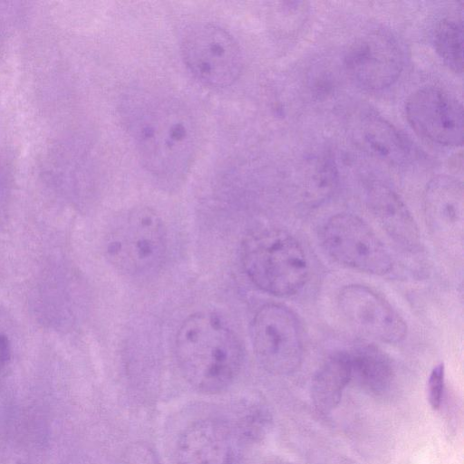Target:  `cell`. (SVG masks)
Returning a JSON list of instances; mask_svg holds the SVG:
<instances>
[{
	"mask_svg": "<svg viewBox=\"0 0 464 464\" xmlns=\"http://www.w3.org/2000/svg\"><path fill=\"white\" fill-rule=\"evenodd\" d=\"M120 115L144 170L163 187L184 181L198 146L197 123L187 106L169 94L135 92L121 102Z\"/></svg>",
	"mask_w": 464,
	"mask_h": 464,
	"instance_id": "obj_1",
	"label": "cell"
},
{
	"mask_svg": "<svg viewBox=\"0 0 464 464\" xmlns=\"http://www.w3.org/2000/svg\"><path fill=\"white\" fill-rule=\"evenodd\" d=\"M175 353L184 378L205 393L227 388L243 362L237 335L218 315L206 312L184 320L176 335Z\"/></svg>",
	"mask_w": 464,
	"mask_h": 464,
	"instance_id": "obj_2",
	"label": "cell"
},
{
	"mask_svg": "<svg viewBox=\"0 0 464 464\" xmlns=\"http://www.w3.org/2000/svg\"><path fill=\"white\" fill-rule=\"evenodd\" d=\"M110 263L135 280L148 279L161 268L167 235L160 217L150 208L137 206L120 214L105 240Z\"/></svg>",
	"mask_w": 464,
	"mask_h": 464,
	"instance_id": "obj_3",
	"label": "cell"
},
{
	"mask_svg": "<svg viewBox=\"0 0 464 464\" xmlns=\"http://www.w3.org/2000/svg\"><path fill=\"white\" fill-rule=\"evenodd\" d=\"M242 263L249 279L268 294L297 293L308 277V263L298 241L288 232L266 227L249 234L242 245Z\"/></svg>",
	"mask_w": 464,
	"mask_h": 464,
	"instance_id": "obj_4",
	"label": "cell"
},
{
	"mask_svg": "<svg viewBox=\"0 0 464 464\" xmlns=\"http://www.w3.org/2000/svg\"><path fill=\"white\" fill-rule=\"evenodd\" d=\"M180 54L188 71L210 88L231 86L243 70L238 42L227 29L212 23H200L188 29L180 41Z\"/></svg>",
	"mask_w": 464,
	"mask_h": 464,
	"instance_id": "obj_5",
	"label": "cell"
},
{
	"mask_svg": "<svg viewBox=\"0 0 464 464\" xmlns=\"http://www.w3.org/2000/svg\"><path fill=\"white\" fill-rule=\"evenodd\" d=\"M254 353L259 363L274 374H289L301 364L304 345L299 321L288 307L266 304L250 325Z\"/></svg>",
	"mask_w": 464,
	"mask_h": 464,
	"instance_id": "obj_6",
	"label": "cell"
},
{
	"mask_svg": "<svg viewBox=\"0 0 464 464\" xmlns=\"http://www.w3.org/2000/svg\"><path fill=\"white\" fill-rule=\"evenodd\" d=\"M322 241L335 261L356 270L383 275L392 266L390 255L377 236L353 214L331 217L323 227Z\"/></svg>",
	"mask_w": 464,
	"mask_h": 464,
	"instance_id": "obj_7",
	"label": "cell"
},
{
	"mask_svg": "<svg viewBox=\"0 0 464 464\" xmlns=\"http://www.w3.org/2000/svg\"><path fill=\"white\" fill-rule=\"evenodd\" d=\"M403 62V52L397 39L383 29H372L358 36L343 59L349 78L369 91L392 85L399 78Z\"/></svg>",
	"mask_w": 464,
	"mask_h": 464,
	"instance_id": "obj_8",
	"label": "cell"
},
{
	"mask_svg": "<svg viewBox=\"0 0 464 464\" xmlns=\"http://www.w3.org/2000/svg\"><path fill=\"white\" fill-rule=\"evenodd\" d=\"M405 112L410 125L420 136L443 146L462 145V105L442 89H418L408 98Z\"/></svg>",
	"mask_w": 464,
	"mask_h": 464,
	"instance_id": "obj_9",
	"label": "cell"
},
{
	"mask_svg": "<svg viewBox=\"0 0 464 464\" xmlns=\"http://www.w3.org/2000/svg\"><path fill=\"white\" fill-rule=\"evenodd\" d=\"M337 304L349 325L365 336L392 344L406 336L407 325L401 315L382 295L365 285L344 286Z\"/></svg>",
	"mask_w": 464,
	"mask_h": 464,
	"instance_id": "obj_10",
	"label": "cell"
},
{
	"mask_svg": "<svg viewBox=\"0 0 464 464\" xmlns=\"http://www.w3.org/2000/svg\"><path fill=\"white\" fill-rule=\"evenodd\" d=\"M238 435L226 421L198 420L180 435L176 464H239Z\"/></svg>",
	"mask_w": 464,
	"mask_h": 464,
	"instance_id": "obj_11",
	"label": "cell"
},
{
	"mask_svg": "<svg viewBox=\"0 0 464 464\" xmlns=\"http://www.w3.org/2000/svg\"><path fill=\"white\" fill-rule=\"evenodd\" d=\"M426 223L436 240L446 246L461 245L463 235V191L451 178L439 177L428 186L424 196Z\"/></svg>",
	"mask_w": 464,
	"mask_h": 464,
	"instance_id": "obj_12",
	"label": "cell"
},
{
	"mask_svg": "<svg viewBox=\"0 0 464 464\" xmlns=\"http://www.w3.org/2000/svg\"><path fill=\"white\" fill-rule=\"evenodd\" d=\"M352 131L358 145L391 164L401 165L411 156L409 140L374 111H362L355 116Z\"/></svg>",
	"mask_w": 464,
	"mask_h": 464,
	"instance_id": "obj_13",
	"label": "cell"
},
{
	"mask_svg": "<svg viewBox=\"0 0 464 464\" xmlns=\"http://www.w3.org/2000/svg\"><path fill=\"white\" fill-rule=\"evenodd\" d=\"M368 206L386 233L408 249L419 246L418 227L400 198L389 188L371 185L367 192Z\"/></svg>",
	"mask_w": 464,
	"mask_h": 464,
	"instance_id": "obj_14",
	"label": "cell"
},
{
	"mask_svg": "<svg viewBox=\"0 0 464 464\" xmlns=\"http://www.w3.org/2000/svg\"><path fill=\"white\" fill-rule=\"evenodd\" d=\"M351 381L355 380L364 390L382 394L393 379V367L387 354L372 345H361L347 352Z\"/></svg>",
	"mask_w": 464,
	"mask_h": 464,
	"instance_id": "obj_15",
	"label": "cell"
},
{
	"mask_svg": "<svg viewBox=\"0 0 464 464\" xmlns=\"http://www.w3.org/2000/svg\"><path fill=\"white\" fill-rule=\"evenodd\" d=\"M351 381L347 352L330 356L319 368L312 382V398L321 411H330L338 405L343 392Z\"/></svg>",
	"mask_w": 464,
	"mask_h": 464,
	"instance_id": "obj_16",
	"label": "cell"
},
{
	"mask_svg": "<svg viewBox=\"0 0 464 464\" xmlns=\"http://www.w3.org/2000/svg\"><path fill=\"white\" fill-rule=\"evenodd\" d=\"M435 50L443 63L454 72L463 71V24L461 20L445 18L435 26Z\"/></svg>",
	"mask_w": 464,
	"mask_h": 464,
	"instance_id": "obj_17",
	"label": "cell"
},
{
	"mask_svg": "<svg viewBox=\"0 0 464 464\" xmlns=\"http://www.w3.org/2000/svg\"><path fill=\"white\" fill-rule=\"evenodd\" d=\"M116 464H160L153 450L143 442L129 445L120 455Z\"/></svg>",
	"mask_w": 464,
	"mask_h": 464,
	"instance_id": "obj_18",
	"label": "cell"
},
{
	"mask_svg": "<svg viewBox=\"0 0 464 464\" xmlns=\"http://www.w3.org/2000/svg\"><path fill=\"white\" fill-rule=\"evenodd\" d=\"M444 365L440 363L431 371L428 382V400L433 410L440 408L444 392Z\"/></svg>",
	"mask_w": 464,
	"mask_h": 464,
	"instance_id": "obj_19",
	"label": "cell"
},
{
	"mask_svg": "<svg viewBox=\"0 0 464 464\" xmlns=\"http://www.w3.org/2000/svg\"><path fill=\"white\" fill-rule=\"evenodd\" d=\"M9 195V175L7 167L0 156V217L5 210Z\"/></svg>",
	"mask_w": 464,
	"mask_h": 464,
	"instance_id": "obj_20",
	"label": "cell"
},
{
	"mask_svg": "<svg viewBox=\"0 0 464 464\" xmlns=\"http://www.w3.org/2000/svg\"><path fill=\"white\" fill-rule=\"evenodd\" d=\"M12 348L10 337L5 332L0 330V369L11 359Z\"/></svg>",
	"mask_w": 464,
	"mask_h": 464,
	"instance_id": "obj_21",
	"label": "cell"
}]
</instances>
